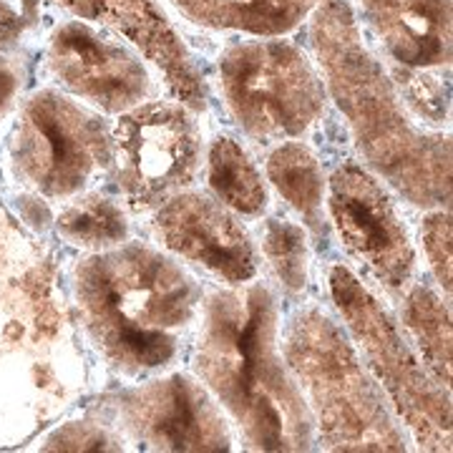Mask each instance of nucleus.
<instances>
[{"mask_svg":"<svg viewBox=\"0 0 453 453\" xmlns=\"http://www.w3.org/2000/svg\"><path fill=\"white\" fill-rule=\"evenodd\" d=\"M56 441L58 443L50 446V449H64V451H101V449H116V446H111V438H106L101 431H91V428H83L81 434H76L71 428V431L61 434Z\"/></svg>","mask_w":453,"mask_h":453,"instance_id":"22","label":"nucleus"},{"mask_svg":"<svg viewBox=\"0 0 453 453\" xmlns=\"http://www.w3.org/2000/svg\"><path fill=\"white\" fill-rule=\"evenodd\" d=\"M20 172L46 195L81 189L98 162L111 159V139L96 116L56 91L28 101L16 134Z\"/></svg>","mask_w":453,"mask_h":453,"instance_id":"8","label":"nucleus"},{"mask_svg":"<svg viewBox=\"0 0 453 453\" xmlns=\"http://www.w3.org/2000/svg\"><path fill=\"white\" fill-rule=\"evenodd\" d=\"M285 357L327 451H405V436L356 348L323 310L295 312Z\"/></svg>","mask_w":453,"mask_h":453,"instance_id":"4","label":"nucleus"},{"mask_svg":"<svg viewBox=\"0 0 453 453\" xmlns=\"http://www.w3.org/2000/svg\"><path fill=\"white\" fill-rule=\"evenodd\" d=\"M154 229L166 250L229 285H244L257 275L247 229L210 196L196 192L169 196L154 217Z\"/></svg>","mask_w":453,"mask_h":453,"instance_id":"12","label":"nucleus"},{"mask_svg":"<svg viewBox=\"0 0 453 453\" xmlns=\"http://www.w3.org/2000/svg\"><path fill=\"white\" fill-rule=\"evenodd\" d=\"M18 91V73L5 58H0V111H5Z\"/></svg>","mask_w":453,"mask_h":453,"instance_id":"23","label":"nucleus"},{"mask_svg":"<svg viewBox=\"0 0 453 453\" xmlns=\"http://www.w3.org/2000/svg\"><path fill=\"white\" fill-rule=\"evenodd\" d=\"M421 242L436 280L443 290L451 292V217L441 210L428 214L421 226Z\"/></svg>","mask_w":453,"mask_h":453,"instance_id":"21","label":"nucleus"},{"mask_svg":"<svg viewBox=\"0 0 453 453\" xmlns=\"http://www.w3.org/2000/svg\"><path fill=\"white\" fill-rule=\"evenodd\" d=\"M207 179L217 199L237 214L257 217L267 210V187L250 154L234 139H214L207 159Z\"/></svg>","mask_w":453,"mask_h":453,"instance_id":"17","label":"nucleus"},{"mask_svg":"<svg viewBox=\"0 0 453 453\" xmlns=\"http://www.w3.org/2000/svg\"><path fill=\"white\" fill-rule=\"evenodd\" d=\"M116 177L134 207H154L192 184L202 139L181 104H142L121 113L111 139Z\"/></svg>","mask_w":453,"mask_h":453,"instance_id":"7","label":"nucleus"},{"mask_svg":"<svg viewBox=\"0 0 453 453\" xmlns=\"http://www.w3.org/2000/svg\"><path fill=\"white\" fill-rule=\"evenodd\" d=\"M58 232L73 244L106 247V244L121 242L129 232V225H127L124 211L109 199L91 196L68 207L58 217Z\"/></svg>","mask_w":453,"mask_h":453,"instance_id":"20","label":"nucleus"},{"mask_svg":"<svg viewBox=\"0 0 453 453\" xmlns=\"http://www.w3.org/2000/svg\"><path fill=\"white\" fill-rule=\"evenodd\" d=\"M71 13L104 23L127 35L136 49L164 73L169 91L181 106L202 111L207 106V83L184 46L177 28L164 16L157 0H58Z\"/></svg>","mask_w":453,"mask_h":453,"instance_id":"13","label":"nucleus"},{"mask_svg":"<svg viewBox=\"0 0 453 453\" xmlns=\"http://www.w3.org/2000/svg\"><path fill=\"white\" fill-rule=\"evenodd\" d=\"M49 68L64 88L109 113L142 106L151 94L144 64L83 23L56 28L49 43Z\"/></svg>","mask_w":453,"mask_h":453,"instance_id":"11","label":"nucleus"},{"mask_svg":"<svg viewBox=\"0 0 453 453\" xmlns=\"http://www.w3.org/2000/svg\"><path fill=\"white\" fill-rule=\"evenodd\" d=\"M196 372L255 451H308L315 423L277 348V305L265 285L217 290L204 303Z\"/></svg>","mask_w":453,"mask_h":453,"instance_id":"2","label":"nucleus"},{"mask_svg":"<svg viewBox=\"0 0 453 453\" xmlns=\"http://www.w3.org/2000/svg\"><path fill=\"white\" fill-rule=\"evenodd\" d=\"M403 320L416 340L421 360L443 388L451 386V315L431 288L416 285L408 292Z\"/></svg>","mask_w":453,"mask_h":453,"instance_id":"18","label":"nucleus"},{"mask_svg":"<svg viewBox=\"0 0 453 453\" xmlns=\"http://www.w3.org/2000/svg\"><path fill=\"white\" fill-rule=\"evenodd\" d=\"M327 202L342 244L380 282L403 288L413 275L416 252L378 179L357 164H342L330 179Z\"/></svg>","mask_w":453,"mask_h":453,"instance_id":"9","label":"nucleus"},{"mask_svg":"<svg viewBox=\"0 0 453 453\" xmlns=\"http://www.w3.org/2000/svg\"><path fill=\"white\" fill-rule=\"evenodd\" d=\"M267 177L292 210L308 222L310 229L320 232L325 174L318 157L308 146L297 142L277 146L267 159Z\"/></svg>","mask_w":453,"mask_h":453,"instance_id":"16","label":"nucleus"},{"mask_svg":"<svg viewBox=\"0 0 453 453\" xmlns=\"http://www.w3.org/2000/svg\"><path fill=\"white\" fill-rule=\"evenodd\" d=\"M330 292L348 333L388 393L405 428L426 451H451V403L443 386L408 345L388 310L348 267L330 270Z\"/></svg>","mask_w":453,"mask_h":453,"instance_id":"5","label":"nucleus"},{"mask_svg":"<svg viewBox=\"0 0 453 453\" xmlns=\"http://www.w3.org/2000/svg\"><path fill=\"white\" fill-rule=\"evenodd\" d=\"M262 255L285 290L300 292L308 285L310 250L303 226L290 219H267L262 226Z\"/></svg>","mask_w":453,"mask_h":453,"instance_id":"19","label":"nucleus"},{"mask_svg":"<svg viewBox=\"0 0 453 453\" xmlns=\"http://www.w3.org/2000/svg\"><path fill=\"white\" fill-rule=\"evenodd\" d=\"M372 35L405 71L451 64V0H357Z\"/></svg>","mask_w":453,"mask_h":453,"instance_id":"14","label":"nucleus"},{"mask_svg":"<svg viewBox=\"0 0 453 453\" xmlns=\"http://www.w3.org/2000/svg\"><path fill=\"white\" fill-rule=\"evenodd\" d=\"M199 26L252 35H282L297 28L323 0H172Z\"/></svg>","mask_w":453,"mask_h":453,"instance_id":"15","label":"nucleus"},{"mask_svg":"<svg viewBox=\"0 0 453 453\" xmlns=\"http://www.w3.org/2000/svg\"><path fill=\"white\" fill-rule=\"evenodd\" d=\"M121 416L134 436L157 451H229L232 434L219 405L189 375H169L131 390Z\"/></svg>","mask_w":453,"mask_h":453,"instance_id":"10","label":"nucleus"},{"mask_svg":"<svg viewBox=\"0 0 453 453\" xmlns=\"http://www.w3.org/2000/svg\"><path fill=\"white\" fill-rule=\"evenodd\" d=\"M310 41L365 164L411 204L449 207L451 142L416 124L393 76L363 41L350 3L323 0L312 11Z\"/></svg>","mask_w":453,"mask_h":453,"instance_id":"1","label":"nucleus"},{"mask_svg":"<svg viewBox=\"0 0 453 453\" xmlns=\"http://www.w3.org/2000/svg\"><path fill=\"white\" fill-rule=\"evenodd\" d=\"M79 300L104 353L124 371L144 372L174 360V330L192 323L202 295L177 262L129 244L79 267Z\"/></svg>","mask_w":453,"mask_h":453,"instance_id":"3","label":"nucleus"},{"mask_svg":"<svg viewBox=\"0 0 453 453\" xmlns=\"http://www.w3.org/2000/svg\"><path fill=\"white\" fill-rule=\"evenodd\" d=\"M219 83L232 116L257 142L303 136L325 113L323 76L288 41L229 46L219 56Z\"/></svg>","mask_w":453,"mask_h":453,"instance_id":"6","label":"nucleus"}]
</instances>
